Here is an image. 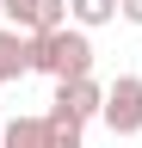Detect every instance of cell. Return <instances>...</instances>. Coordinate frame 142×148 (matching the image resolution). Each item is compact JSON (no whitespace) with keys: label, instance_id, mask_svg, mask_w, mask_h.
Segmentation results:
<instances>
[{"label":"cell","instance_id":"3957f363","mask_svg":"<svg viewBox=\"0 0 142 148\" xmlns=\"http://www.w3.org/2000/svg\"><path fill=\"white\" fill-rule=\"evenodd\" d=\"M105 123H111V136H136L142 130V80L136 74H117L111 86H105Z\"/></svg>","mask_w":142,"mask_h":148},{"label":"cell","instance_id":"52a82bcc","mask_svg":"<svg viewBox=\"0 0 142 148\" xmlns=\"http://www.w3.org/2000/svg\"><path fill=\"white\" fill-rule=\"evenodd\" d=\"M68 18H74V31H99L117 18V0H68Z\"/></svg>","mask_w":142,"mask_h":148},{"label":"cell","instance_id":"277c9868","mask_svg":"<svg viewBox=\"0 0 142 148\" xmlns=\"http://www.w3.org/2000/svg\"><path fill=\"white\" fill-rule=\"evenodd\" d=\"M56 111L74 117V123L99 117V111H105V86H99V80H68V86H56Z\"/></svg>","mask_w":142,"mask_h":148},{"label":"cell","instance_id":"9c48e42d","mask_svg":"<svg viewBox=\"0 0 142 148\" xmlns=\"http://www.w3.org/2000/svg\"><path fill=\"white\" fill-rule=\"evenodd\" d=\"M117 12L130 18V25H142V0H117Z\"/></svg>","mask_w":142,"mask_h":148},{"label":"cell","instance_id":"5b68a950","mask_svg":"<svg viewBox=\"0 0 142 148\" xmlns=\"http://www.w3.org/2000/svg\"><path fill=\"white\" fill-rule=\"evenodd\" d=\"M25 74H31V37L0 31V86H6V80H25Z\"/></svg>","mask_w":142,"mask_h":148},{"label":"cell","instance_id":"ba28073f","mask_svg":"<svg viewBox=\"0 0 142 148\" xmlns=\"http://www.w3.org/2000/svg\"><path fill=\"white\" fill-rule=\"evenodd\" d=\"M49 148H86L80 142V123L62 117V111H49Z\"/></svg>","mask_w":142,"mask_h":148},{"label":"cell","instance_id":"8992f818","mask_svg":"<svg viewBox=\"0 0 142 148\" xmlns=\"http://www.w3.org/2000/svg\"><path fill=\"white\" fill-rule=\"evenodd\" d=\"M0 148H49V117H12V123H0Z\"/></svg>","mask_w":142,"mask_h":148},{"label":"cell","instance_id":"6da1fadb","mask_svg":"<svg viewBox=\"0 0 142 148\" xmlns=\"http://www.w3.org/2000/svg\"><path fill=\"white\" fill-rule=\"evenodd\" d=\"M31 68L49 74L56 86L68 80H93V43H86V31H49V37H31Z\"/></svg>","mask_w":142,"mask_h":148},{"label":"cell","instance_id":"7a4b0ae2","mask_svg":"<svg viewBox=\"0 0 142 148\" xmlns=\"http://www.w3.org/2000/svg\"><path fill=\"white\" fill-rule=\"evenodd\" d=\"M0 12H6V31H19V37L68 31V0H0Z\"/></svg>","mask_w":142,"mask_h":148}]
</instances>
